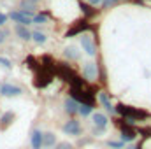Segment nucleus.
Returning <instances> with one entry per match:
<instances>
[{
    "mask_svg": "<svg viewBox=\"0 0 151 149\" xmlns=\"http://www.w3.org/2000/svg\"><path fill=\"white\" fill-rule=\"evenodd\" d=\"M83 75L88 79V81H95L97 75H99V69H97V63H86L84 69H83Z\"/></svg>",
    "mask_w": 151,
    "mask_h": 149,
    "instance_id": "nucleus-4",
    "label": "nucleus"
},
{
    "mask_svg": "<svg viewBox=\"0 0 151 149\" xmlns=\"http://www.w3.org/2000/svg\"><path fill=\"white\" fill-rule=\"evenodd\" d=\"M77 112H79L81 116H90V114H91V105H88V104H79Z\"/></svg>",
    "mask_w": 151,
    "mask_h": 149,
    "instance_id": "nucleus-15",
    "label": "nucleus"
},
{
    "mask_svg": "<svg viewBox=\"0 0 151 149\" xmlns=\"http://www.w3.org/2000/svg\"><path fill=\"white\" fill-rule=\"evenodd\" d=\"M93 123H95L97 128H106L107 126V117L104 114H100V112H95L93 114Z\"/></svg>",
    "mask_w": 151,
    "mask_h": 149,
    "instance_id": "nucleus-10",
    "label": "nucleus"
},
{
    "mask_svg": "<svg viewBox=\"0 0 151 149\" xmlns=\"http://www.w3.org/2000/svg\"><path fill=\"white\" fill-rule=\"evenodd\" d=\"M12 119H14V114H12V112H5V114L0 117V121H2L0 125H2V128H4V126H7V125L12 121Z\"/></svg>",
    "mask_w": 151,
    "mask_h": 149,
    "instance_id": "nucleus-16",
    "label": "nucleus"
},
{
    "mask_svg": "<svg viewBox=\"0 0 151 149\" xmlns=\"http://www.w3.org/2000/svg\"><path fill=\"white\" fill-rule=\"evenodd\" d=\"M30 144H32V149H40L42 148V133H40L39 130H34V132H32Z\"/></svg>",
    "mask_w": 151,
    "mask_h": 149,
    "instance_id": "nucleus-8",
    "label": "nucleus"
},
{
    "mask_svg": "<svg viewBox=\"0 0 151 149\" xmlns=\"http://www.w3.org/2000/svg\"><path fill=\"white\" fill-rule=\"evenodd\" d=\"M81 47H83V51L88 54V56H95V53H97V47H95V42H93V39L90 37V35H81Z\"/></svg>",
    "mask_w": 151,
    "mask_h": 149,
    "instance_id": "nucleus-2",
    "label": "nucleus"
},
{
    "mask_svg": "<svg viewBox=\"0 0 151 149\" xmlns=\"http://www.w3.org/2000/svg\"><path fill=\"white\" fill-rule=\"evenodd\" d=\"M65 56H67L69 60H77V58H79V53H77V49H76V47L70 46V47H67V49H65Z\"/></svg>",
    "mask_w": 151,
    "mask_h": 149,
    "instance_id": "nucleus-14",
    "label": "nucleus"
},
{
    "mask_svg": "<svg viewBox=\"0 0 151 149\" xmlns=\"http://www.w3.org/2000/svg\"><path fill=\"white\" fill-rule=\"evenodd\" d=\"M23 91H21V88H18V86H12V84H0V95L2 97H18V95H21Z\"/></svg>",
    "mask_w": 151,
    "mask_h": 149,
    "instance_id": "nucleus-3",
    "label": "nucleus"
},
{
    "mask_svg": "<svg viewBox=\"0 0 151 149\" xmlns=\"http://www.w3.org/2000/svg\"><path fill=\"white\" fill-rule=\"evenodd\" d=\"M39 2H40V0H21V4H19V5H21V9H23V11H34Z\"/></svg>",
    "mask_w": 151,
    "mask_h": 149,
    "instance_id": "nucleus-12",
    "label": "nucleus"
},
{
    "mask_svg": "<svg viewBox=\"0 0 151 149\" xmlns=\"http://www.w3.org/2000/svg\"><path fill=\"white\" fill-rule=\"evenodd\" d=\"M99 100H100V104L106 107V111H107V112H111V114H116V107H114L113 104H111V100H109L107 93H99Z\"/></svg>",
    "mask_w": 151,
    "mask_h": 149,
    "instance_id": "nucleus-6",
    "label": "nucleus"
},
{
    "mask_svg": "<svg viewBox=\"0 0 151 149\" xmlns=\"http://www.w3.org/2000/svg\"><path fill=\"white\" fill-rule=\"evenodd\" d=\"M16 35L21 39V40H30L32 39V32L25 25H16Z\"/></svg>",
    "mask_w": 151,
    "mask_h": 149,
    "instance_id": "nucleus-7",
    "label": "nucleus"
},
{
    "mask_svg": "<svg viewBox=\"0 0 151 149\" xmlns=\"http://www.w3.org/2000/svg\"><path fill=\"white\" fill-rule=\"evenodd\" d=\"M46 21H47V16H46V14H35L34 19H32V23H37V25H42V23H46Z\"/></svg>",
    "mask_w": 151,
    "mask_h": 149,
    "instance_id": "nucleus-18",
    "label": "nucleus"
},
{
    "mask_svg": "<svg viewBox=\"0 0 151 149\" xmlns=\"http://www.w3.org/2000/svg\"><path fill=\"white\" fill-rule=\"evenodd\" d=\"M0 65H2V67H5V69H11V67H12L11 60H9V58H5V56H0Z\"/></svg>",
    "mask_w": 151,
    "mask_h": 149,
    "instance_id": "nucleus-21",
    "label": "nucleus"
},
{
    "mask_svg": "<svg viewBox=\"0 0 151 149\" xmlns=\"http://www.w3.org/2000/svg\"><path fill=\"white\" fill-rule=\"evenodd\" d=\"M86 28H88V25H83V27H76V28H72L70 32H67V37H72V35L79 34V32H83V30H86Z\"/></svg>",
    "mask_w": 151,
    "mask_h": 149,
    "instance_id": "nucleus-19",
    "label": "nucleus"
},
{
    "mask_svg": "<svg viewBox=\"0 0 151 149\" xmlns=\"http://www.w3.org/2000/svg\"><path fill=\"white\" fill-rule=\"evenodd\" d=\"M32 39H34V42H37V44H44L47 37H46V34H42V32H32Z\"/></svg>",
    "mask_w": 151,
    "mask_h": 149,
    "instance_id": "nucleus-13",
    "label": "nucleus"
},
{
    "mask_svg": "<svg viewBox=\"0 0 151 149\" xmlns=\"http://www.w3.org/2000/svg\"><path fill=\"white\" fill-rule=\"evenodd\" d=\"M34 16H35L34 11H23V9H19V11H12V12L9 14V18H11L12 21H16L18 25H25V27L32 25Z\"/></svg>",
    "mask_w": 151,
    "mask_h": 149,
    "instance_id": "nucleus-1",
    "label": "nucleus"
},
{
    "mask_svg": "<svg viewBox=\"0 0 151 149\" xmlns=\"http://www.w3.org/2000/svg\"><path fill=\"white\" fill-rule=\"evenodd\" d=\"M55 149H72V146L69 144V142H60V144H56Z\"/></svg>",
    "mask_w": 151,
    "mask_h": 149,
    "instance_id": "nucleus-22",
    "label": "nucleus"
},
{
    "mask_svg": "<svg viewBox=\"0 0 151 149\" xmlns=\"http://www.w3.org/2000/svg\"><path fill=\"white\" fill-rule=\"evenodd\" d=\"M91 5H97V4H102V0H88Z\"/></svg>",
    "mask_w": 151,
    "mask_h": 149,
    "instance_id": "nucleus-27",
    "label": "nucleus"
},
{
    "mask_svg": "<svg viewBox=\"0 0 151 149\" xmlns=\"http://www.w3.org/2000/svg\"><path fill=\"white\" fill-rule=\"evenodd\" d=\"M7 18H9V16H5L4 12H0V27H2V25H5V21H7Z\"/></svg>",
    "mask_w": 151,
    "mask_h": 149,
    "instance_id": "nucleus-24",
    "label": "nucleus"
},
{
    "mask_svg": "<svg viewBox=\"0 0 151 149\" xmlns=\"http://www.w3.org/2000/svg\"><path fill=\"white\" fill-rule=\"evenodd\" d=\"M55 142H56L55 133H51V132L42 133V148H53V146H55Z\"/></svg>",
    "mask_w": 151,
    "mask_h": 149,
    "instance_id": "nucleus-9",
    "label": "nucleus"
},
{
    "mask_svg": "<svg viewBox=\"0 0 151 149\" xmlns=\"http://www.w3.org/2000/svg\"><path fill=\"white\" fill-rule=\"evenodd\" d=\"M134 139H135V135H134L132 132H125V130H123V133H121V142H123V144H125V142H132Z\"/></svg>",
    "mask_w": 151,
    "mask_h": 149,
    "instance_id": "nucleus-17",
    "label": "nucleus"
},
{
    "mask_svg": "<svg viewBox=\"0 0 151 149\" xmlns=\"http://www.w3.org/2000/svg\"><path fill=\"white\" fill-rule=\"evenodd\" d=\"M77 107H79V104L76 102L74 98H67L65 100V111L69 112V114H76L77 112Z\"/></svg>",
    "mask_w": 151,
    "mask_h": 149,
    "instance_id": "nucleus-11",
    "label": "nucleus"
},
{
    "mask_svg": "<svg viewBox=\"0 0 151 149\" xmlns=\"http://www.w3.org/2000/svg\"><path fill=\"white\" fill-rule=\"evenodd\" d=\"M116 2H118V0H102V5H104V7H109V5H113Z\"/></svg>",
    "mask_w": 151,
    "mask_h": 149,
    "instance_id": "nucleus-23",
    "label": "nucleus"
},
{
    "mask_svg": "<svg viewBox=\"0 0 151 149\" xmlns=\"http://www.w3.org/2000/svg\"><path fill=\"white\" fill-rule=\"evenodd\" d=\"M104 130H106V128H97V126H95V132H93V133H95V135H100Z\"/></svg>",
    "mask_w": 151,
    "mask_h": 149,
    "instance_id": "nucleus-26",
    "label": "nucleus"
},
{
    "mask_svg": "<svg viewBox=\"0 0 151 149\" xmlns=\"http://www.w3.org/2000/svg\"><path fill=\"white\" fill-rule=\"evenodd\" d=\"M5 37H7V34H5V32H4V30L0 28V44H2L4 40H5Z\"/></svg>",
    "mask_w": 151,
    "mask_h": 149,
    "instance_id": "nucleus-25",
    "label": "nucleus"
},
{
    "mask_svg": "<svg viewBox=\"0 0 151 149\" xmlns=\"http://www.w3.org/2000/svg\"><path fill=\"white\" fill-rule=\"evenodd\" d=\"M63 132L69 133V135H79V133H81V125H79V121H76V119L67 121V123L63 125Z\"/></svg>",
    "mask_w": 151,
    "mask_h": 149,
    "instance_id": "nucleus-5",
    "label": "nucleus"
},
{
    "mask_svg": "<svg viewBox=\"0 0 151 149\" xmlns=\"http://www.w3.org/2000/svg\"><path fill=\"white\" fill-rule=\"evenodd\" d=\"M127 149H137V148H134V146H130V148H127Z\"/></svg>",
    "mask_w": 151,
    "mask_h": 149,
    "instance_id": "nucleus-28",
    "label": "nucleus"
},
{
    "mask_svg": "<svg viewBox=\"0 0 151 149\" xmlns=\"http://www.w3.org/2000/svg\"><path fill=\"white\" fill-rule=\"evenodd\" d=\"M107 146H109V148H113V149H121L125 144H123L121 140H118V142H116V140H109V142H107Z\"/></svg>",
    "mask_w": 151,
    "mask_h": 149,
    "instance_id": "nucleus-20",
    "label": "nucleus"
}]
</instances>
